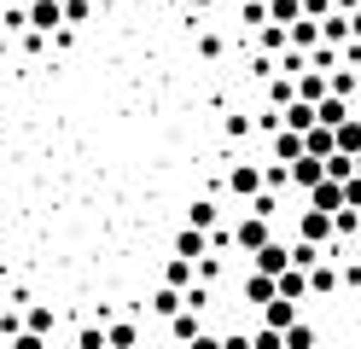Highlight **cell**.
I'll list each match as a JSON object with an SVG mask.
<instances>
[{
    "label": "cell",
    "mask_w": 361,
    "mask_h": 349,
    "mask_svg": "<svg viewBox=\"0 0 361 349\" xmlns=\"http://www.w3.org/2000/svg\"><path fill=\"white\" fill-rule=\"evenodd\" d=\"M274 297H286V302H303V297H309V279H303L298 268H286V274L274 279Z\"/></svg>",
    "instance_id": "9a60e30c"
},
{
    "label": "cell",
    "mask_w": 361,
    "mask_h": 349,
    "mask_svg": "<svg viewBox=\"0 0 361 349\" xmlns=\"http://www.w3.org/2000/svg\"><path fill=\"white\" fill-rule=\"evenodd\" d=\"M280 128H286V134H309V128H314V105L291 99V105L280 111Z\"/></svg>",
    "instance_id": "8fae6325"
},
{
    "label": "cell",
    "mask_w": 361,
    "mask_h": 349,
    "mask_svg": "<svg viewBox=\"0 0 361 349\" xmlns=\"http://www.w3.org/2000/svg\"><path fill=\"white\" fill-rule=\"evenodd\" d=\"M228 186H233V198L251 204V198L262 192V169H257V163H233V169H228Z\"/></svg>",
    "instance_id": "3957f363"
},
{
    "label": "cell",
    "mask_w": 361,
    "mask_h": 349,
    "mask_svg": "<svg viewBox=\"0 0 361 349\" xmlns=\"http://www.w3.org/2000/svg\"><path fill=\"white\" fill-rule=\"evenodd\" d=\"M291 320H303V314H298V302H286V297H274V302H262V326H268V332H286Z\"/></svg>",
    "instance_id": "9c48e42d"
},
{
    "label": "cell",
    "mask_w": 361,
    "mask_h": 349,
    "mask_svg": "<svg viewBox=\"0 0 361 349\" xmlns=\"http://www.w3.org/2000/svg\"><path fill=\"white\" fill-rule=\"evenodd\" d=\"M268 93H274V105H280V111L291 105V82H286V76H274V82H268Z\"/></svg>",
    "instance_id": "4dcf8cb0"
},
{
    "label": "cell",
    "mask_w": 361,
    "mask_h": 349,
    "mask_svg": "<svg viewBox=\"0 0 361 349\" xmlns=\"http://www.w3.org/2000/svg\"><path fill=\"white\" fill-rule=\"evenodd\" d=\"M257 41H262V53H286V30H280V23H262Z\"/></svg>",
    "instance_id": "484cf974"
},
{
    "label": "cell",
    "mask_w": 361,
    "mask_h": 349,
    "mask_svg": "<svg viewBox=\"0 0 361 349\" xmlns=\"http://www.w3.org/2000/svg\"><path fill=\"white\" fill-rule=\"evenodd\" d=\"M332 152L338 157H355L361 152V116H344V123L332 128Z\"/></svg>",
    "instance_id": "52a82bcc"
},
{
    "label": "cell",
    "mask_w": 361,
    "mask_h": 349,
    "mask_svg": "<svg viewBox=\"0 0 361 349\" xmlns=\"http://www.w3.org/2000/svg\"><path fill=\"white\" fill-rule=\"evenodd\" d=\"M274 157H280V163H298V157H303V134H286V128H280V134H274Z\"/></svg>",
    "instance_id": "603a6c76"
},
{
    "label": "cell",
    "mask_w": 361,
    "mask_h": 349,
    "mask_svg": "<svg viewBox=\"0 0 361 349\" xmlns=\"http://www.w3.org/2000/svg\"><path fill=\"white\" fill-rule=\"evenodd\" d=\"M326 180V169L314 157H298V163H286V186H303V192H314V186Z\"/></svg>",
    "instance_id": "277c9868"
},
{
    "label": "cell",
    "mask_w": 361,
    "mask_h": 349,
    "mask_svg": "<svg viewBox=\"0 0 361 349\" xmlns=\"http://www.w3.org/2000/svg\"><path fill=\"white\" fill-rule=\"evenodd\" d=\"M146 309H152L157 320H175V314H180V291H169V286H157V291H152V302H146Z\"/></svg>",
    "instance_id": "ac0fdd59"
},
{
    "label": "cell",
    "mask_w": 361,
    "mask_h": 349,
    "mask_svg": "<svg viewBox=\"0 0 361 349\" xmlns=\"http://www.w3.org/2000/svg\"><path fill=\"white\" fill-rule=\"evenodd\" d=\"M344 116H350V105H344V99H321V105H314V123H321V128H338Z\"/></svg>",
    "instance_id": "7402d4cb"
},
{
    "label": "cell",
    "mask_w": 361,
    "mask_h": 349,
    "mask_svg": "<svg viewBox=\"0 0 361 349\" xmlns=\"http://www.w3.org/2000/svg\"><path fill=\"white\" fill-rule=\"evenodd\" d=\"M198 332H204V326H198V314H192V309H180V314L169 320V338H175V343H192Z\"/></svg>",
    "instance_id": "ffe728a7"
},
{
    "label": "cell",
    "mask_w": 361,
    "mask_h": 349,
    "mask_svg": "<svg viewBox=\"0 0 361 349\" xmlns=\"http://www.w3.org/2000/svg\"><path fill=\"white\" fill-rule=\"evenodd\" d=\"M303 279H309V297H326V291H338V268H332V250H326V262H314Z\"/></svg>",
    "instance_id": "7c38bea8"
},
{
    "label": "cell",
    "mask_w": 361,
    "mask_h": 349,
    "mask_svg": "<svg viewBox=\"0 0 361 349\" xmlns=\"http://www.w3.org/2000/svg\"><path fill=\"white\" fill-rule=\"evenodd\" d=\"M64 30H76V23H87V18H94V0H64Z\"/></svg>",
    "instance_id": "cb8c5ba5"
},
{
    "label": "cell",
    "mask_w": 361,
    "mask_h": 349,
    "mask_svg": "<svg viewBox=\"0 0 361 349\" xmlns=\"http://www.w3.org/2000/svg\"><path fill=\"white\" fill-rule=\"evenodd\" d=\"M175 256H180V262H204V256H210V233L180 227V233H175Z\"/></svg>",
    "instance_id": "5b68a950"
},
{
    "label": "cell",
    "mask_w": 361,
    "mask_h": 349,
    "mask_svg": "<svg viewBox=\"0 0 361 349\" xmlns=\"http://www.w3.org/2000/svg\"><path fill=\"white\" fill-rule=\"evenodd\" d=\"M187 349H221V338H216V332H198V338H192Z\"/></svg>",
    "instance_id": "e575fe53"
},
{
    "label": "cell",
    "mask_w": 361,
    "mask_h": 349,
    "mask_svg": "<svg viewBox=\"0 0 361 349\" xmlns=\"http://www.w3.org/2000/svg\"><path fill=\"white\" fill-rule=\"evenodd\" d=\"M6 349H47V338H35V332H18Z\"/></svg>",
    "instance_id": "1f68e13d"
},
{
    "label": "cell",
    "mask_w": 361,
    "mask_h": 349,
    "mask_svg": "<svg viewBox=\"0 0 361 349\" xmlns=\"http://www.w3.org/2000/svg\"><path fill=\"white\" fill-rule=\"evenodd\" d=\"M164 286H169V291H187V286H198V279H192V262L169 256V262H164Z\"/></svg>",
    "instance_id": "e0dca14e"
},
{
    "label": "cell",
    "mask_w": 361,
    "mask_h": 349,
    "mask_svg": "<svg viewBox=\"0 0 361 349\" xmlns=\"http://www.w3.org/2000/svg\"><path fill=\"white\" fill-rule=\"evenodd\" d=\"M350 233H361V216L355 209H338L332 216V239H350Z\"/></svg>",
    "instance_id": "4316f807"
},
{
    "label": "cell",
    "mask_w": 361,
    "mask_h": 349,
    "mask_svg": "<svg viewBox=\"0 0 361 349\" xmlns=\"http://www.w3.org/2000/svg\"><path fill=\"white\" fill-rule=\"evenodd\" d=\"M280 343H286V349H321V338H314L309 320H291L286 332H280Z\"/></svg>",
    "instance_id": "2e32d148"
},
{
    "label": "cell",
    "mask_w": 361,
    "mask_h": 349,
    "mask_svg": "<svg viewBox=\"0 0 361 349\" xmlns=\"http://www.w3.org/2000/svg\"><path fill=\"white\" fill-rule=\"evenodd\" d=\"M53 326H59L53 302H30V309H24V332H35V338H53Z\"/></svg>",
    "instance_id": "30bf717a"
},
{
    "label": "cell",
    "mask_w": 361,
    "mask_h": 349,
    "mask_svg": "<svg viewBox=\"0 0 361 349\" xmlns=\"http://www.w3.org/2000/svg\"><path fill=\"white\" fill-rule=\"evenodd\" d=\"M228 239H233L239 250H251V256H257V250H262L268 239H274V227H268L262 216H239V221H233V233H228Z\"/></svg>",
    "instance_id": "6da1fadb"
},
{
    "label": "cell",
    "mask_w": 361,
    "mask_h": 349,
    "mask_svg": "<svg viewBox=\"0 0 361 349\" xmlns=\"http://www.w3.org/2000/svg\"><path fill=\"white\" fill-rule=\"evenodd\" d=\"M76 349H105V326H94V320H87L82 332H76Z\"/></svg>",
    "instance_id": "83f0119b"
},
{
    "label": "cell",
    "mask_w": 361,
    "mask_h": 349,
    "mask_svg": "<svg viewBox=\"0 0 361 349\" xmlns=\"http://www.w3.org/2000/svg\"><path fill=\"white\" fill-rule=\"evenodd\" d=\"M105 349H140V326L134 320H111L105 326Z\"/></svg>",
    "instance_id": "4fadbf2b"
},
{
    "label": "cell",
    "mask_w": 361,
    "mask_h": 349,
    "mask_svg": "<svg viewBox=\"0 0 361 349\" xmlns=\"http://www.w3.org/2000/svg\"><path fill=\"white\" fill-rule=\"evenodd\" d=\"M298 18H303V6H298V0H268V23H280V30H291Z\"/></svg>",
    "instance_id": "44dd1931"
},
{
    "label": "cell",
    "mask_w": 361,
    "mask_h": 349,
    "mask_svg": "<svg viewBox=\"0 0 361 349\" xmlns=\"http://www.w3.org/2000/svg\"><path fill=\"white\" fill-rule=\"evenodd\" d=\"M221 53H228V41H221V35H198V59H221Z\"/></svg>",
    "instance_id": "f546056e"
},
{
    "label": "cell",
    "mask_w": 361,
    "mask_h": 349,
    "mask_svg": "<svg viewBox=\"0 0 361 349\" xmlns=\"http://www.w3.org/2000/svg\"><path fill=\"white\" fill-rule=\"evenodd\" d=\"M309 209H321V216H338V209H344V192H338L332 180H321V186L309 192Z\"/></svg>",
    "instance_id": "5bb4252c"
},
{
    "label": "cell",
    "mask_w": 361,
    "mask_h": 349,
    "mask_svg": "<svg viewBox=\"0 0 361 349\" xmlns=\"http://www.w3.org/2000/svg\"><path fill=\"white\" fill-rule=\"evenodd\" d=\"M239 23L262 30V23H268V0H239Z\"/></svg>",
    "instance_id": "d4e9b609"
},
{
    "label": "cell",
    "mask_w": 361,
    "mask_h": 349,
    "mask_svg": "<svg viewBox=\"0 0 361 349\" xmlns=\"http://www.w3.org/2000/svg\"><path fill=\"white\" fill-rule=\"evenodd\" d=\"M262 192H286V163H268L262 169Z\"/></svg>",
    "instance_id": "f1b7e54d"
},
{
    "label": "cell",
    "mask_w": 361,
    "mask_h": 349,
    "mask_svg": "<svg viewBox=\"0 0 361 349\" xmlns=\"http://www.w3.org/2000/svg\"><path fill=\"white\" fill-rule=\"evenodd\" d=\"M355 82H361V70H355Z\"/></svg>",
    "instance_id": "60d3db41"
},
{
    "label": "cell",
    "mask_w": 361,
    "mask_h": 349,
    "mask_svg": "<svg viewBox=\"0 0 361 349\" xmlns=\"http://www.w3.org/2000/svg\"><path fill=\"white\" fill-rule=\"evenodd\" d=\"M221 349H251V338H245V332H233V338H221Z\"/></svg>",
    "instance_id": "8d00e7d4"
},
{
    "label": "cell",
    "mask_w": 361,
    "mask_h": 349,
    "mask_svg": "<svg viewBox=\"0 0 361 349\" xmlns=\"http://www.w3.org/2000/svg\"><path fill=\"white\" fill-rule=\"evenodd\" d=\"M344 23H350V41H355V47H361V6H355V12H350V18H344Z\"/></svg>",
    "instance_id": "d590c367"
},
{
    "label": "cell",
    "mask_w": 361,
    "mask_h": 349,
    "mask_svg": "<svg viewBox=\"0 0 361 349\" xmlns=\"http://www.w3.org/2000/svg\"><path fill=\"white\" fill-rule=\"evenodd\" d=\"M298 245L326 250V245H332V216H321V209H303V216H298Z\"/></svg>",
    "instance_id": "7a4b0ae2"
},
{
    "label": "cell",
    "mask_w": 361,
    "mask_h": 349,
    "mask_svg": "<svg viewBox=\"0 0 361 349\" xmlns=\"http://www.w3.org/2000/svg\"><path fill=\"white\" fill-rule=\"evenodd\" d=\"M355 309H361V291H355Z\"/></svg>",
    "instance_id": "f35d334b"
},
{
    "label": "cell",
    "mask_w": 361,
    "mask_h": 349,
    "mask_svg": "<svg viewBox=\"0 0 361 349\" xmlns=\"http://www.w3.org/2000/svg\"><path fill=\"white\" fill-rule=\"evenodd\" d=\"M251 262H257L251 274H268V279H280V274H286V239H268V245L251 256Z\"/></svg>",
    "instance_id": "8992f818"
},
{
    "label": "cell",
    "mask_w": 361,
    "mask_h": 349,
    "mask_svg": "<svg viewBox=\"0 0 361 349\" xmlns=\"http://www.w3.org/2000/svg\"><path fill=\"white\" fill-rule=\"evenodd\" d=\"M251 349H286V343H280V332H268V326H262V332L251 338Z\"/></svg>",
    "instance_id": "d6a6232c"
},
{
    "label": "cell",
    "mask_w": 361,
    "mask_h": 349,
    "mask_svg": "<svg viewBox=\"0 0 361 349\" xmlns=\"http://www.w3.org/2000/svg\"><path fill=\"white\" fill-rule=\"evenodd\" d=\"M53 6H64V0H53Z\"/></svg>",
    "instance_id": "ab89813d"
},
{
    "label": "cell",
    "mask_w": 361,
    "mask_h": 349,
    "mask_svg": "<svg viewBox=\"0 0 361 349\" xmlns=\"http://www.w3.org/2000/svg\"><path fill=\"white\" fill-rule=\"evenodd\" d=\"M187 6H192V12H210V6H216V0H187Z\"/></svg>",
    "instance_id": "74e56055"
},
{
    "label": "cell",
    "mask_w": 361,
    "mask_h": 349,
    "mask_svg": "<svg viewBox=\"0 0 361 349\" xmlns=\"http://www.w3.org/2000/svg\"><path fill=\"white\" fill-rule=\"evenodd\" d=\"M216 221H221V204H216V198H192L187 227H192V233H216Z\"/></svg>",
    "instance_id": "ba28073f"
},
{
    "label": "cell",
    "mask_w": 361,
    "mask_h": 349,
    "mask_svg": "<svg viewBox=\"0 0 361 349\" xmlns=\"http://www.w3.org/2000/svg\"><path fill=\"white\" fill-rule=\"evenodd\" d=\"M245 302H257V309L274 302V279H268V274H245Z\"/></svg>",
    "instance_id": "d6986e66"
},
{
    "label": "cell",
    "mask_w": 361,
    "mask_h": 349,
    "mask_svg": "<svg viewBox=\"0 0 361 349\" xmlns=\"http://www.w3.org/2000/svg\"><path fill=\"white\" fill-rule=\"evenodd\" d=\"M338 286H350V291H361V262H350L344 274H338Z\"/></svg>",
    "instance_id": "836d02e7"
}]
</instances>
